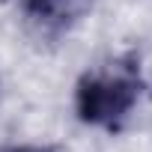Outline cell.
I'll return each mask as SVG.
<instances>
[{
    "instance_id": "6da1fadb",
    "label": "cell",
    "mask_w": 152,
    "mask_h": 152,
    "mask_svg": "<svg viewBox=\"0 0 152 152\" xmlns=\"http://www.w3.org/2000/svg\"><path fill=\"white\" fill-rule=\"evenodd\" d=\"M140 69L131 57H113L81 75L75 87V110L93 128H116L140 99Z\"/></svg>"
},
{
    "instance_id": "3957f363",
    "label": "cell",
    "mask_w": 152,
    "mask_h": 152,
    "mask_svg": "<svg viewBox=\"0 0 152 152\" xmlns=\"http://www.w3.org/2000/svg\"><path fill=\"white\" fill-rule=\"evenodd\" d=\"M6 152H42V149H30V146H15V149H6Z\"/></svg>"
},
{
    "instance_id": "7a4b0ae2",
    "label": "cell",
    "mask_w": 152,
    "mask_h": 152,
    "mask_svg": "<svg viewBox=\"0 0 152 152\" xmlns=\"http://www.w3.org/2000/svg\"><path fill=\"white\" fill-rule=\"evenodd\" d=\"M87 6V0H24V9L42 24H63Z\"/></svg>"
}]
</instances>
